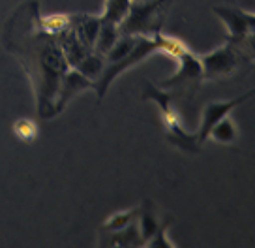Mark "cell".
<instances>
[{"instance_id": "7c38bea8", "label": "cell", "mask_w": 255, "mask_h": 248, "mask_svg": "<svg viewBox=\"0 0 255 248\" xmlns=\"http://www.w3.org/2000/svg\"><path fill=\"white\" fill-rule=\"evenodd\" d=\"M237 137H239V130H237L235 120L229 115H225L222 120H218L214 126H212V130H210V134H208V139H212V141L222 145L235 143Z\"/></svg>"}, {"instance_id": "d6986e66", "label": "cell", "mask_w": 255, "mask_h": 248, "mask_svg": "<svg viewBox=\"0 0 255 248\" xmlns=\"http://www.w3.org/2000/svg\"><path fill=\"white\" fill-rule=\"evenodd\" d=\"M72 24V17L62 15V13H55L41 19V30L49 36H58L60 32H64L68 26Z\"/></svg>"}, {"instance_id": "44dd1931", "label": "cell", "mask_w": 255, "mask_h": 248, "mask_svg": "<svg viewBox=\"0 0 255 248\" xmlns=\"http://www.w3.org/2000/svg\"><path fill=\"white\" fill-rule=\"evenodd\" d=\"M144 247H150V248H173L175 247V243H171V241L167 239V222L159 224L158 232L154 233V237H152L150 241H146Z\"/></svg>"}, {"instance_id": "4fadbf2b", "label": "cell", "mask_w": 255, "mask_h": 248, "mask_svg": "<svg viewBox=\"0 0 255 248\" xmlns=\"http://www.w3.org/2000/svg\"><path fill=\"white\" fill-rule=\"evenodd\" d=\"M137 228H139L141 239H143V247L146 245V241H150L154 237V233L158 232L159 220L158 216L154 215L152 207H148V201H146V207H139V213H137Z\"/></svg>"}, {"instance_id": "7a4b0ae2", "label": "cell", "mask_w": 255, "mask_h": 248, "mask_svg": "<svg viewBox=\"0 0 255 248\" xmlns=\"http://www.w3.org/2000/svg\"><path fill=\"white\" fill-rule=\"evenodd\" d=\"M169 4L171 0H131L128 15L119 24V32L152 36L154 32L161 30Z\"/></svg>"}, {"instance_id": "8fae6325", "label": "cell", "mask_w": 255, "mask_h": 248, "mask_svg": "<svg viewBox=\"0 0 255 248\" xmlns=\"http://www.w3.org/2000/svg\"><path fill=\"white\" fill-rule=\"evenodd\" d=\"M104 247H143V239L137 228V218L122 230L107 232V241H102Z\"/></svg>"}, {"instance_id": "30bf717a", "label": "cell", "mask_w": 255, "mask_h": 248, "mask_svg": "<svg viewBox=\"0 0 255 248\" xmlns=\"http://www.w3.org/2000/svg\"><path fill=\"white\" fill-rule=\"evenodd\" d=\"M72 17V28L75 30L77 38L87 49H94L96 38L102 26V17L96 15H70Z\"/></svg>"}, {"instance_id": "5b68a950", "label": "cell", "mask_w": 255, "mask_h": 248, "mask_svg": "<svg viewBox=\"0 0 255 248\" xmlns=\"http://www.w3.org/2000/svg\"><path fill=\"white\" fill-rule=\"evenodd\" d=\"M214 13L223 21L229 40L233 41H244L246 36H254L255 30V15L250 11H242L229 6H216Z\"/></svg>"}, {"instance_id": "9c48e42d", "label": "cell", "mask_w": 255, "mask_h": 248, "mask_svg": "<svg viewBox=\"0 0 255 248\" xmlns=\"http://www.w3.org/2000/svg\"><path fill=\"white\" fill-rule=\"evenodd\" d=\"M55 38H56L58 47L62 49L64 56H66V62H68L70 68H75V66L79 64L81 60L90 53V49H87L83 43H81V40L77 38L75 30L72 28V24H70L64 32L55 36Z\"/></svg>"}, {"instance_id": "ac0fdd59", "label": "cell", "mask_w": 255, "mask_h": 248, "mask_svg": "<svg viewBox=\"0 0 255 248\" xmlns=\"http://www.w3.org/2000/svg\"><path fill=\"white\" fill-rule=\"evenodd\" d=\"M137 213H139V207H133V209H128V211H119V213H115V215H111L107 220H105L104 230H107V232H117V230L126 228L128 224H131V222L137 218Z\"/></svg>"}, {"instance_id": "ffe728a7", "label": "cell", "mask_w": 255, "mask_h": 248, "mask_svg": "<svg viewBox=\"0 0 255 248\" xmlns=\"http://www.w3.org/2000/svg\"><path fill=\"white\" fill-rule=\"evenodd\" d=\"M13 134L17 139H21L24 143L34 141L38 137V124L32 119H19L13 122Z\"/></svg>"}, {"instance_id": "5bb4252c", "label": "cell", "mask_w": 255, "mask_h": 248, "mask_svg": "<svg viewBox=\"0 0 255 248\" xmlns=\"http://www.w3.org/2000/svg\"><path fill=\"white\" fill-rule=\"evenodd\" d=\"M105 56L104 55H98V53H94V51H90L83 60H81L79 64L75 66V70L79 73H83L87 79H90L92 83H96V81L100 79V75H102V72H104L105 68Z\"/></svg>"}, {"instance_id": "9a60e30c", "label": "cell", "mask_w": 255, "mask_h": 248, "mask_svg": "<svg viewBox=\"0 0 255 248\" xmlns=\"http://www.w3.org/2000/svg\"><path fill=\"white\" fill-rule=\"evenodd\" d=\"M120 36L119 32V24L115 23H105L102 21V26H100V32H98V38H96V43H94V53L98 55H104L113 47V43L117 41V38Z\"/></svg>"}, {"instance_id": "e0dca14e", "label": "cell", "mask_w": 255, "mask_h": 248, "mask_svg": "<svg viewBox=\"0 0 255 248\" xmlns=\"http://www.w3.org/2000/svg\"><path fill=\"white\" fill-rule=\"evenodd\" d=\"M131 0H105V8L102 13V21L105 23H115L120 24V21L128 15Z\"/></svg>"}, {"instance_id": "ba28073f", "label": "cell", "mask_w": 255, "mask_h": 248, "mask_svg": "<svg viewBox=\"0 0 255 248\" xmlns=\"http://www.w3.org/2000/svg\"><path fill=\"white\" fill-rule=\"evenodd\" d=\"M252 94H254V90H248L246 94L235 98V100H229V102H210V104L205 105L203 117H201L199 132H197V141H199V143L207 141L208 134H210V130H212V126H214L216 122L222 120L225 115H229L237 105L242 104V102H244L246 98L252 96Z\"/></svg>"}, {"instance_id": "277c9868", "label": "cell", "mask_w": 255, "mask_h": 248, "mask_svg": "<svg viewBox=\"0 0 255 248\" xmlns=\"http://www.w3.org/2000/svg\"><path fill=\"white\" fill-rule=\"evenodd\" d=\"M199 60L203 68V79H220L239 70L244 60V53L240 47V41L229 40L216 51L201 55Z\"/></svg>"}, {"instance_id": "6da1fadb", "label": "cell", "mask_w": 255, "mask_h": 248, "mask_svg": "<svg viewBox=\"0 0 255 248\" xmlns=\"http://www.w3.org/2000/svg\"><path fill=\"white\" fill-rule=\"evenodd\" d=\"M144 100H152L156 102V105L159 107V113H161V120H163V126L167 130V139L171 143H175L176 147L180 149H186L190 152H197L199 151L201 143L197 141V134H190L188 130L184 128L182 120H180V115L175 109L173 105V94L167 92V90H161L156 85H146L144 88Z\"/></svg>"}, {"instance_id": "2e32d148", "label": "cell", "mask_w": 255, "mask_h": 248, "mask_svg": "<svg viewBox=\"0 0 255 248\" xmlns=\"http://www.w3.org/2000/svg\"><path fill=\"white\" fill-rule=\"evenodd\" d=\"M137 41V36L133 34H120L117 41L113 43V47L105 53V62L107 64H111V62H119L120 58H124V56L133 49Z\"/></svg>"}, {"instance_id": "8992f818", "label": "cell", "mask_w": 255, "mask_h": 248, "mask_svg": "<svg viewBox=\"0 0 255 248\" xmlns=\"http://www.w3.org/2000/svg\"><path fill=\"white\" fill-rule=\"evenodd\" d=\"M178 60V72L163 83V87L169 88H191L197 90L199 88V83L203 79V68H201V60L199 56H195L190 49H186L182 55L176 58Z\"/></svg>"}, {"instance_id": "52a82bcc", "label": "cell", "mask_w": 255, "mask_h": 248, "mask_svg": "<svg viewBox=\"0 0 255 248\" xmlns=\"http://www.w3.org/2000/svg\"><path fill=\"white\" fill-rule=\"evenodd\" d=\"M88 88H94V83H92V81L87 79V77H85L83 73L77 72L75 68H73V70H68V72L64 73L62 81H60V87H58V92H56L51 115L60 113L64 107L68 105V102H72L79 92L88 90Z\"/></svg>"}, {"instance_id": "3957f363", "label": "cell", "mask_w": 255, "mask_h": 248, "mask_svg": "<svg viewBox=\"0 0 255 248\" xmlns=\"http://www.w3.org/2000/svg\"><path fill=\"white\" fill-rule=\"evenodd\" d=\"M158 51V43L154 40V36H137V41L133 49L128 53L124 58H120L119 62H111V64H105L104 72L100 75V79L94 83V88L98 90V98L102 100L107 92V88L113 81L119 77L122 72H126L128 68L143 62L146 56H150L152 53Z\"/></svg>"}]
</instances>
